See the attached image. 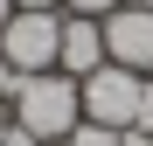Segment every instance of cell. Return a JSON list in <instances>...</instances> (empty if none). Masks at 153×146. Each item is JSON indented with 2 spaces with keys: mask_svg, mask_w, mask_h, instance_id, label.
<instances>
[{
  "mask_svg": "<svg viewBox=\"0 0 153 146\" xmlns=\"http://www.w3.org/2000/svg\"><path fill=\"white\" fill-rule=\"evenodd\" d=\"M0 56H7L14 77H42V70H56V56H63V14H7V28H0Z\"/></svg>",
  "mask_w": 153,
  "mask_h": 146,
  "instance_id": "3957f363",
  "label": "cell"
},
{
  "mask_svg": "<svg viewBox=\"0 0 153 146\" xmlns=\"http://www.w3.org/2000/svg\"><path fill=\"white\" fill-rule=\"evenodd\" d=\"M139 90H146V77H139V70H125V63H97L91 77L76 84L84 118H91V125H111V132H132V118H139Z\"/></svg>",
  "mask_w": 153,
  "mask_h": 146,
  "instance_id": "7a4b0ae2",
  "label": "cell"
},
{
  "mask_svg": "<svg viewBox=\"0 0 153 146\" xmlns=\"http://www.w3.org/2000/svg\"><path fill=\"white\" fill-rule=\"evenodd\" d=\"M7 14H14V0H0V28H7Z\"/></svg>",
  "mask_w": 153,
  "mask_h": 146,
  "instance_id": "7c38bea8",
  "label": "cell"
},
{
  "mask_svg": "<svg viewBox=\"0 0 153 146\" xmlns=\"http://www.w3.org/2000/svg\"><path fill=\"white\" fill-rule=\"evenodd\" d=\"M105 63H125V70H153V14L146 7H111L105 14Z\"/></svg>",
  "mask_w": 153,
  "mask_h": 146,
  "instance_id": "277c9868",
  "label": "cell"
},
{
  "mask_svg": "<svg viewBox=\"0 0 153 146\" xmlns=\"http://www.w3.org/2000/svg\"><path fill=\"white\" fill-rule=\"evenodd\" d=\"M111 7H118V0H63V14H91V21H105Z\"/></svg>",
  "mask_w": 153,
  "mask_h": 146,
  "instance_id": "52a82bcc",
  "label": "cell"
},
{
  "mask_svg": "<svg viewBox=\"0 0 153 146\" xmlns=\"http://www.w3.org/2000/svg\"><path fill=\"white\" fill-rule=\"evenodd\" d=\"M146 146H153V139H146Z\"/></svg>",
  "mask_w": 153,
  "mask_h": 146,
  "instance_id": "2e32d148",
  "label": "cell"
},
{
  "mask_svg": "<svg viewBox=\"0 0 153 146\" xmlns=\"http://www.w3.org/2000/svg\"><path fill=\"white\" fill-rule=\"evenodd\" d=\"M63 146H118V132H111V125H91V118H84V125H76Z\"/></svg>",
  "mask_w": 153,
  "mask_h": 146,
  "instance_id": "8992f818",
  "label": "cell"
},
{
  "mask_svg": "<svg viewBox=\"0 0 153 146\" xmlns=\"http://www.w3.org/2000/svg\"><path fill=\"white\" fill-rule=\"evenodd\" d=\"M132 132L153 139V77H146V90H139V118H132Z\"/></svg>",
  "mask_w": 153,
  "mask_h": 146,
  "instance_id": "ba28073f",
  "label": "cell"
},
{
  "mask_svg": "<svg viewBox=\"0 0 153 146\" xmlns=\"http://www.w3.org/2000/svg\"><path fill=\"white\" fill-rule=\"evenodd\" d=\"M49 146H63V139H49Z\"/></svg>",
  "mask_w": 153,
  "mask_h": 146,
  "instance_id": "9a60e30c",
  "label": "cell"
},
{
  "mask_svg": "<svg viewBox=\"0 0 153 146\" xmlns=\"http://www.w3.org/2000/svg\"><path fill=\"white\" fill-rule=\"evenodd\" d=\"M0 146H7V118H0Z\"/></svg>",
  "mask_w": 153,
  "mask_h": 146,
  "instance_id": "5bb4252c",
  "label": "cell"
},
{
  "mask_svg": "<svg viewBox=\"0 0 153 146\" xmlns=\"http://www.w3.org/2000/svg\"><path fill=\"white\" fill-rule=\"evenodd\" d=\"M97 63H105V21H91V14H63V56H56V70L84 84Z\"/></svg>",
  "mask_w": 153,
  "mask_h": 146,
  "instance_id": "5b68a950",
  "label": "cell"
},
{
  "mask_svg": "<svg viewBox=\"0 0 153 146\" xmlns=\"http://www.w3.org/2000/svg\"><path fill=\"white\" fill-rule=\"evenodd\" d=\"M7 146H42L35 132H21V125H7Z\"/></svg>",
  "mask_w": 153,
  "mask_h": 146,
  "instance_id": "30bf717a",
  "label": "cell"
},
{
  "mask_svg": "<svg viewBox=\"0 0 153 146\" xmlns=\"http://www.w3.org/2000/svg\"><path fill=\"white\" fill-rule=\"evenodd\" d=\"M14 90V70H7V56H0V97H7Z\"/></svg>",
  "mask_w": 153,
  "mask_h": 146,
  "instance_id": "8fae6325",
  "label": "cell"
},
{
  "mask_svg": "<svg viewBox=\"0 0 153 146\" xmlns=\"http://www.w3.org/2000/svg\"><path fill=\"white\" fill-rule=\"evenodd\" d=\"M118 7H146V14H153V0H118Z\"/></svg>",
  "mask_w": 153,
  "mask_h": 146,
  "instance_id": "4fadbf2b",
  "label": "cell"
},
{
  "mask_svg": "<svg viewBox=\"0 0 153 146\" xmlns=\"http://www.w3.org/2000/svg\"><path fill=\"white\" fill-rule=\"evenodd\" d=\"M63 0H14V14H56Z\"/></svg>",
  "mask_w": 153,
  "mask_h": 146,
  "instance_id": "9c48e42d",
  "label": "cell"
},
{
  "mask_svg": "<svg viewBox=\"0 0 153 146\" xmlns=\"http://www.w3.org/2000/svg\"><path fill=\"white\" fill-rule=\"evenodd\" d=\"M14 125L35 132L42 146L49 139H70L76 125H84V97H76V77H63V70H42V77H14Z\"/></svg>",
  "mask_w": 153,
  "mask_h": 146,
  "instance_id": "6da1fadb",
  "label": "cell"
}]
</instances>
